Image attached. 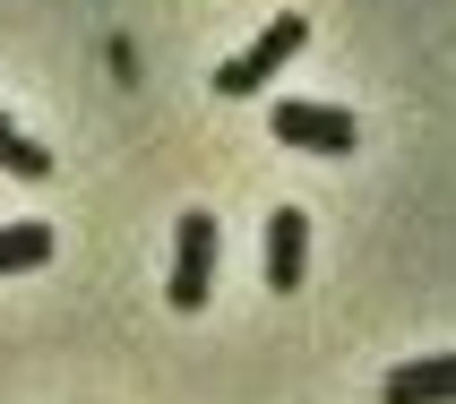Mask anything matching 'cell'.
<instances>
[{
	"instance_id": "1",
	"label": "cell",
	"mask_w": 456,
	"mask_h": 404,
	"mask_svg": "<svg viewBox=\"0 0 456 404\" xmlns=\"http://www.w3.org/2000/svg\"><path fill=\"white\" fill-rule=\"evenodd\" d=\"M302 44H310L302 18H267V35H258V44H241L224 69H216V95H258V86H267V77H276Z\"/></svg>"
},
{
	"instance_id": "4",
	"label": "cell",
	"mask_w": 456,
	"mask_h": 404,
	"mask_svg": "<svg viewBox=\"0 0 456 404\" xmlns=\"http://www.w3.org/2000/svg\"><path fill=\"white\" fill-rule=\"evenodd\" d=\"M302 276H310V215L276 206L267 215V293H302Z\"/></svg>"
},
{
	"instance_id": "7",
	"label": "cell",
	"mask_w": 456,
	"mask_h": 404,
	"mask_svg": "<svg viewBox=\"0 0 456 404\" xmlns=\"http://www.w3.org/2000/svg\"><path fill=\"white\" fill-rule=\"evenodd\" d=\"M52 258V224H0V276H26Z\"/></svg>"
},
{
	"instance_id": "3",
	"label": "cell",
	"mask_w": 456,
	"mask_h": 404,
	"mask_svg": "<svg viewBox=\"0 0 456 404\" xmlns=\"http://www.w3.org/2000/svg\"><path fill=\"white\" fill-rule=\"evenodd\" d=\"M173 310H207V293H216V215L207 206H190L173 232Z\"/></svg>"
},
{
	"instance_id": "6",
	"label": "cell",
	"mask_w": 456,
	"mask_h": 404,
	"mask_svg": "<svg viewBox=\"0 0 456 404\" xmlns=\"http://www.w3.org/2000/svg\"><path fill=\"white\" fill-rule=\"evenodd\" d=\"M0 173H9V181H52V147H44V138H26L9 112H0Z\"/></svg>"
},
{
	"instance_id": "2",
	"label": "cell",
	"mask_w": 456,
	"mask_h": 404,
	"mask_svg": "<svg viewBox=\"0 0 456 404\" xmlns=\"http://www.w3.org/2000/svg\"><path fill=\"white\" fill-rule=\"evenodd\" d=\"M267 129H276L284 147H302V155H354L362 147L354 112H336V103H302V95H284L276 112H267Z\"/></svg>"
},
{
	"instance_id": "5",
	"label": "cell",
	"mask_w": 456,
	"mask_h": 404,
	"mask_svg": "<svg viewBox=\"0 0 456 404\" xmlns=\"http://www.w3.org/2000/svg\"><path fill=\"white\" fill-rule=\"evenodd\" d=\"M379 404H456V353H431V361H405V370H387Z\"/></svg>"
}]
</instances>
